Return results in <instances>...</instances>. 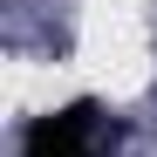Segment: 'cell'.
Segmentation results:
<instances>
[{"mask_svg":"<svg viewBox=\"0 0 157 157\" xmlns=\"http://www.w3.org/2000/svg\"><path fill=\"white\" fill-rule=\"evenodd\" d=\"M21 157H116V123L96 96H75V102L28 123Z\"/></svg>","mask_w":157,"mask_h":157,"instance_id":"1","label":"cell"}]
</instances>
